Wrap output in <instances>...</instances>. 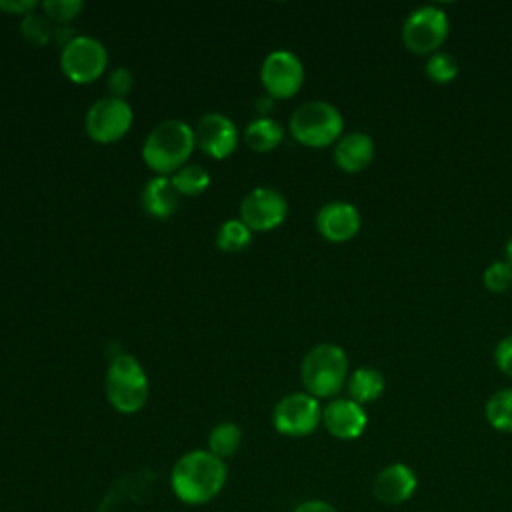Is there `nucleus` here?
<instances>
[{
	"label": "nucleus",
	"instance_id": "nucleus-1",
	"mask_svg": "<svg viewBox=\"0 0 512 512\" xmlns=\"http://www.w3.org/2000/svg\"><path fill=\"white\" fill-rule=\"evenodd\" d=\"M228 482V464L206 448L184 452L170 470L168 484L174 498L186 506H206Z\"/></svg>",
	"mask_w": 512,
	"mask_h": 512
},
{
	"label": "nucleus",
	"instance_id": "nucleus-2",
	"mask_svg": "<svg viewBox=\"0 0 512 512\" xmlns=\"http://www.w3.org/2000/svg\"><path fill=\"white\" fill-rule=\"evenodd\" d=\"M194 148V128L172 118L156 124L148 132L142 144V160L158 176H170L186 166Z\"/></svg>",
	"mask_w": 512,
	"mask_h": 512
},
{
	"label": "nucleus",
	"instance_id": "nucleus-3",
	"mask_svg": "<svg viewBox=\"0 0 512 512\" xmlns=\"http://www.w3.org/2000/svg\"><path fill=\"white\" fill-rule=\"evenodd\" d=\"M304 390L314 398H334L348 380V356L334 342L312 346L300 366Z\"/></svg>",
	"mask_w": 512,
	"mask_h": 512
},
{
	"label": "nucleus",
	"instance_id": "nucleus-4",
	"mask_svg": "<svg viewBox=\"0 0 512 512\" xmlns=\"http://www.w3.org/2000/svg\"><path fill=\"white\" fill-rule=\"evenodd\" d=\"M104 392L110 406L120 414H136L144 408L150 386L142 364L126 352H118L106 370Z\"/></svg>",
	"mask_w": 512,
	"mask_h": 512
},
{
	"label": "nucleus",
	"instance_id": "nucleus-5",
	"mask_svg": "<svg viewBox=\"0 0 512 512\" xmlns=\"http://www.w3.org/2000/svg\"><path fill=\"white\" fill-rule=\"evenodd\" d=\"M342 128L344 118L340 110L326 100H310L300 104L288 120L292 138L308 148H324L338 142Z\"/></svg>",
	"mask_w": 512,
	"mask_h": 512
},
{
	"label": "nucleus",
	"instance_id": "nucleus-6",
	"mask_svg": "<svg viewBox=\"0 0 512 512\" xmlns=\"http://www.w3.org/2000/svg\"><path fill=\"white\" fill-rule=\"evenodd\" d=\"M450 30L446 12L440 6L424 4L414 8L402 22V42L414 54H434Z\"/></svg>",
	"mask_w": 512,
	"mask_h": 512
},
{
	"label": "nucleus",
	"instance_id": "nucleus-7",
	"mask_svg": "<svg viewBox=\"0 0 512 512\" xmlns=\"http://www.w3.org/2000/svg\"><path fill=\"white\" fill-rule=\"evenodd\" d=\"M322 424V406L308 392H290L282 396L272 410V426L278 434L290 438L310 436Z\"/></svg>",
	"mask_w": 512,
	"mask_h": 512
},
{
	"label": "nucleus",
	"instance_id": "nucleus-8",
	"mask_svg": "<svg viewBox=\"0 0 512 512\" xmlns=\"http://www.w3.org/2000/svg\"><path fill=\"white\" fill-rule=\"evenodd\" d=\"M134 122L132 106L126 100L106 96L96 100L84 116V130L96 144H114L122 140Z\"/></svg>",
	"mask_w": 512,
	"mask_h": 512
},
{
	"label": "nucleus",
	"instance_id": "nucleus-9",
	"mask_svg": "<svg viewBox=\"0 0 512 512\" xmlns=\"http://www.w3.org/2000/svg\"><path fill=\"white\" fill-rule=\"evenodd\" d=\"M108 66V52L98 38L76 36L60 52L62 74L74 84L98 80Z\"/></svg>",
	"mask_w": 512,
	"mask_h": 512
},
{
	"label": "nucleus",
	"instance_id": "nucleus-10",
	"mask_svg": "<svg viewBox=\"0 0 512 512\" xmlns=\"http://www.w3.org/2000/svg\"><path fill=\"white\" fill-rule=\"evenodd\" d=\"M260 82L270 98H292L304 82V66L294 52L274 50L260 66Z\"/></svg>",
	"mask_w": 512,
	"mask_h": 512
},
{
	"label": "nucleus",
	"instance_id": "nucleus-11",
	"mask_svg": "<svg viewBox=\"0 0 512 512\" xmlns=\"http://www.w3.org/2000/svg\"><path fill=\"white\" fill-rule=\"evenodd\" d=\"M288 214V202L276 188L258 186L240 202V220L252 232H268L278 228Z\"/></svg>",
	"mask_w": 512,
	"mask_h": 512
},
{
	"label": "nucleus",
	"instance_id": "nucleus-12",
	"mask_svg": "<svg viewBox=\"0 0 512 512\" xmlns=\"http://www.w3.org/2000/svg\"><path fill=\"white\" fill-rule=\"evenodd\" d=\"M196 146L210 158L224 160L238 146V128L222 112L204 114L194 128Z\"/></svg>",
	"mask_w": 512,
	"mask_h": 512
},
{
	"label": "nucleus",
	"instance_id": "nucleus-13",
	"mask_svg": "<svg viewBox=\"0 0 512 512\" xmlns=\"http://www.w3.org/2000/svg\"><path fill=\"white\" fill-rule=\"evenodd\" d=\"M418 488L416 472L404 462H392L380 468L372 480V496L384 506L408 502Z\"/></svg>",
	"mask_w": 512,
	"mask_h": 512
},
{
	"label": "nucleus",
	"instance_id": "nucleus-14",
	"mask_svg": "<svg viewBox=\"0 0 512 512\" xmlns=\"http://www.w3.org/2000/svg\"><path fill=\"white\" fill-rule=\"evenodd\" d=\"M362 226L358 208L346 200L326 202L316 212V230L328 242H348L352 240Z\"/></svg>",
	"mask_w": 512,
	"mask_h": 512
},
{
	"label": "nucleus",
	"instance_id": "nucleus-15",
	"mask_svg": "<svg viewBox=\"0 0 512 512\" xmlns=\"http://www.w3.org/2000/svg\"><path fill=\"white\" fill-rule=\"evenodd\" d=\"M322 424L338 440H356L366 430L368 416L364 406L352 398H332L322 408Z\"/></svg>",
	"mask_w": 512,
	"mask_h": 512
},
{
	"label": "nucleus",
	"instance_id": "nucleus-16",
	"mask_svg": "<svg viewBox=\"0 0 512 512\" xmlns=\"http://www.w3.org/2000/svg\"><path fill=\"white\" fill-rule=\"evenodd\" d=\"M374 160V140L366 132L354 130L334 144V162L344 172H362Z\"/></svg>",
	"mask_w": 512,
	"mask_h": 512
},
{
	"label": "nucleus",
	"instance_id": "nucleus-17",
	"mask_svg": "<svg viewBox=\"0 0 512 512\" xmlns=\"http://www.w3.org/2000/svg\"><path fill=\"white\" fill-rule=\"evenodd\" d=\"M142 208L152 218H168L176 212L180 194L170 176H154L142 188Z\"/></svg>",
	"mask_w": 512,
	"mask_h": 512
},
{
	"label": "nucleus",
	"instance_id": "nucleus-18",
	"mask_svg": "<svg viewBox=\"0 0 512 512\" xmlns=\"http://www.w3.org/2000/svg\"><path fill=\"white\" fill-rule=\"evenodd\" d=\"M386 380L384 374L372 366H360L356 368L348 380H346V390L348 396L358 402V404H370L374 400L380 398V394L384 392Z\"/></svg>",
	"mask_w": 512,
	"mask_h": 512
},
{
	"label": "nucleus",
	"instance_id": "nucleus-19",
	"mask_svg": "<svg viewBox=\"0 0 512 512\" xmlns=\"http://www.w3.org/2000/svg\"><path fill=\"white\" fill-rule=\"evenodd\" d=\"M244 140L254 152H270L278 148L284 140V128L278 120L270 116H260L246 126Z\"/></svg>",
	"mask_w": 512,
	"mask_h": 512
},
{
	"label": "nucleus",
	"instance_id": "nucleus-20",
	"mask_svg": "<svg viewBox=\"0 0 512 512\" xmlns=\"http://www.w3.org/2000/svg\"><path fill=\"white\" fill-rule=\"evenodd\" d=\"M242 446V428L236 422H220L208 432V448L220 460L232 458Z\"/></svg>",
	"mask_w": 512,
	"mask_h": 512
},
{
	"label": "nucleus",
	"instance_id": "nucleus-21",
	"mask_svg": "<svg viewBox=\"0 0 512 512\" xmlns=\"http://www.w3.org/2000/svg\"><path fill=\"white\" fill-rule=\"evenodd\" d=\"M488 424L498 432H512V388L496 390L484 406Z\"/></svg>",
	"mask_w": 512,
	"mask_h": 512
},
{
	"label": "nucleus",
	"instance_id": "nucleus-22",
	"mask_svg": "<svg viewBox=\"0 0 512 512\" xmlns=\"http://www.w3.org/2000/svg\"><path fill=\"white\" fill-rule=\"evenodd\" d=\"M250 242H252V230L240 218L224 220L216 232V246L228 254L244 250Z\"/></svg>",
	"mask_w": 512,
	"mask_h": 512
},
{
	"label": "nucleus",
	"instance_id": "nucleus-23",
	"mask_svg": "<svg viewBox=\"0 0 512 512\" xmlns=\"http://www.w3.org/2000/svg\"><path fill=\"white\" fill-rule=\"evenodd\" d=\"M170 178L180 196H200L210 186V174L200 164H186Z\"/></svg>",
	"mask_w": 512,
	"mask_h": 512
},
{
	"label": "nucleus",
	"instance_id": "nucleus-24",
	"mask_svg": "<svg viewBox=\"0 0 512 512\" xmlns=\"http://www.w3.org/2000/svg\"><path fill=\"white\" fill-rule=\"evenodd\" d=\"M20 34L26 42L34 44V46H46L52 40L54 34V26L52 22L46 18L44 12H30L20 20Z\"/></svg>",
	"mask_w": 512,
	"mask_h": 512
},
{
	"label": "nucleus",
	"instance_id": "nucleus-25",
	"mask_svg": "<svg viewBox=\"0 0 512 512\" xmlns=\"http://www.w3.org/2000/svg\"><path fill=\"white\" fill-rule=\"evenodd\" d=\"M458 70H460L458 60L450 52H444V50H438V52L430 54L426 64H424L426 76L436 84L452 82L458 76Z\"/></svg>",
	"mask_w": 512,
	"mask_h": 512
},
{
	"label": "nucleus",
	"instance_id": "nucleus-26",
	"mask_svg": "<svg viewBox=\"0 0 512 512\" xmlns=\"http://www.w3.org/2000/svg\"><path fill=\"white\" fill-rule=\"evenodd\" d=\"M40 10L46 14L50 22L56 24H68L84 10L82 0H46L40 2Z\"/></svg>",
	"mask_w": 512,
	"mask_h": 512
},
{
	"label": "nucleus",
	"instance_id": "nucleus-27",
	"mask_svg": "<svg viewBox=\"0 0 512 512\" xmlns=\"http://www.w3.org/2000/svg\"><path fill=\"white\" fill-rule=\"evenodd\" d=\"M482 280L490 292H506L512 286V264L506 260H494L486 266Z\"/></svg>",
	"mask_w": 512,
	"mask_h": 512
},
{
	"label": "nucleus",
	"instance_id": "nucleus-28",
	"mask_svg": "<svg viewBox=\"0 0 512 512\" xmlns=\"http://www.w3.org/2000/svg\"><path fill=\"white\" fill-rule=\"evenodd\" d=\"M106 86H108V92L110 96L114 98H120V100H126V96L132 92L134 88V74L124 68V66H118L114 68L108 78H106Z\"/></svg>",
	"mask_w": 512,
	"mask_h": 512
},
{
	"label": "nucleus",
	"instance_id": "nucleus-29",
	"mask_svg": "<svg viewBox=\"0 0 512 512\" xmlns=\"http://www.w3.org/2000/svg\"><path fill=\"white\" fill-rule=\"evenodd\" d=\"M494 362L500 372L512 378V334L504 336L494 348Z\"/></svg>",
	"mask_w": 512,
	"mask_h": 512
},
{
	"label": "nucleus",
	"instance_id": "nucleus-30",
	"mask_svg": "<svg viewBox=\"0 0 512 512\" xmlns=\"http://www.w3.org/2000/svg\"><path fill=\"white\" fill-rule=\"evenodd\" d=\"M40 8V2L36 0H0V12L12 14V16H26Z\"/></svg>",
	"mask_w": 512,
	"mask_h": 512
},
{
	"label": "nucleus",
	"instance_id": "nucleus-31",
	"mask_svg": "<svg viewBox=\"0 0 512 512\" xmlns=\"http://www.w3.org/2000/svg\"><path fill=\"white\" fill-rule=\"evenodd\" d=\"M292 512H338L334 504H330L328 500H322V498H308V500H302L300 504H296L292 508Z\"/></svg>",
	"mask_w": 512,
	"mask_h": 512
},
{
	"label": "nucleus",
	"instance_id": "nucleus-32",
	"mask_svg": "<svg viewBox=\"0 0 512 512\" xmlns=\"http://www.w3.org/2000/svg\"><path fill=\"white\" fill-rule=\"evenodd\" d=\"M72 38H76V34H74V30L68 28V24H56V26H54L52 40H54L56 44H60V46L64 48Z\"/></svg>",
	"mask_w": 512,
	"mask_h": 512
},
{
	"label": "nucleus",
	"instance_id": "nucleus-33",
	"mask_svg": "<svg viewBox=\"0 0 512 512\" xmlns=\"http://www.w3.org/2000/svg\"><path fill=\"white\" fill-rule=\"evenodd\" d=\"M272 100H274V98H270V96L266 94L264 98H260V100L256 102V110H258L260 114H266V112L272 108Z\"/></svg>",
	"mask_w": 512,
	"mask_h": 512
},
{
	"label": "nucleus",
	"instance_id": "nucleus-34",
	"mask_svg": "<svg viewBox=\"0 0 512 512\" xmlns=\"http://www.w3.org/2000/svg\"><path fill=\"white\" fill-rule=\"evenodd\" d=\"M504 252H506V262L512 264V236L508 238V242H506V246H504Z\"/></svg>",
	"mask_w": 512,
	"mask_h": 512
}]
</instances>
